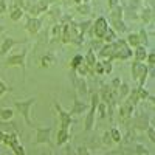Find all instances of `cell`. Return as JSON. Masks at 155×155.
Segmentation results:
<instances>
[{
  "label": "cell",
  "instance_id": "1",
  "mask_svg": "<svg viewBox=\"0 0 155 155\" xmlns=\"http://www.w3.org/2000/svg\"><path fill=\"white\" fill-rule=\"evenodd\" d=\"M27 56H28V48H23L17 53H12L9 56L5 58L3 61V65L6 67H20L22 68V73H23V78L27 76Z\"/></svg>",
  "mask_w": 155,
  "mask_h": 155
},
{
  "label": "cell",
  "instance_id": "2",
  "mask_svg": "<svg viewBox=\"0 0 155 155\" xmlns=\"http://www.w3.org/2000/svg\"><path fill=\"white\" fill-rule=\"evenodd\" d=\"M99 93L98 92H92L90 93V102H88V112H87V116L84 120V130L90 132L95 126V120H96V106L99 104Z\"/></svg>",
  "mask_w": 155,
  "mask_h": 155
},
{
  "label": "cell",
  "instance_id": "3",
  "mask_svg": "<svg viewBox=\"0 0 155 155\" xmlns=\"http://www.w3.org/2000/svg\"><path fill=\"white\" fill-rule=\"evenodd\" d=\"M113 44V54L110 58V62L113 61H126L129 58L134 56V51L132 48L127 45V42L124 41V39H116Z\"/></svg>",
  "mask_w": 155,
  "mask_h": 155
},
{
  "label": "cell",
  "instance_id": "4",
  "mask_svg": "<svg viewBox=\"0 0 155 155\" xmlns=\"http://www.w3.org/2000/svg\"><path fill=\"white\" fill-rule=\"evenodd\" d=\"M12 104H14V110L22 115V118H23L25 123H27V126L34 127V123L31 121V116H30V110L36 104V98H28V99H25V101L14 99V101H12Z\"/></svg>",
  "mask_w": 155,
  "mask_h": 155
},
{
  "label": "cell",
  "instance_id": "5",
  "mask_svg": "<svg viewBox=\"0 0 155 155\" xmlns=\"http://www.w3.org/2000/svg\"><path fill=\"white\" fill-rule=\"evenodd\" d=\"M130 73H132V79L138 82V87H144L146 81H147V76H149V67L146 65L144 62H132V67H130Z\"/></svg>",
  "mask_w": 155,
  "mask_h": 155
},
{
  "label": "cell",
  "instance_id": "6",
  "mask_svg": "<svg viewBox=\"0 0 155 155\" xmlns=\"http://www.w3.org/2000/svg\"><path fill=\"white\" fill-rule=\"evenodd\" d=\"M34 144H48L51 146V132H53V127H39V126H34Z\"/></svg>",
  "mask_w": 155,
  "mask_h": 155
},
{
  "label": "cell",
  "instance_id": "7",
  "mask_svg": "<svg viewBox=\"0 0 155 155\" xmlns=\"http://www.w3.org/2000/svg\"><path fill=\"white\" fill-rule=\"evenodd\" d=\"M109 28H110V27H109L107 19H106L104 16H99L98 19H95V20L92 22V27H90V33H92L96 39H102V37H104V34L107 33Z\"/></svg>",
  "mask_w": 155,
  "mask_h": 155
},
{
  "label": "cell",
  "instance_id": "8",
  "mask_svg": "<svg viewBox=\"0 0 155 155\" xmlns=\"http://www.w3.org/2000/svg\"><path fill=\"white\" fill-rule=\"evenodd\" d=\"M53 107H54V110L58 113V118H59V123H61V129H68L74 123V120H73V116L70 115V112L64 109L59 104V101H53Z\"/></svg>",
  "mask_w": 155,
  "mask_h": 155
},
{
  "label": "cell",
  "instance_id": "9",
  "mask_svg": "<svg viewBox=\"0 0 155 155\" xmlns=\"http://www.w3.org/2000/svg\"><path fill=\"white\" fill-rule=\"evenodd\" d=\"M41 28H42V17L27 16V19H25V31L30 36H37L41 33Z\"/></svg>",
  "mask_w": 155,
  "mask_h": 155
},
{
  "label": "cell",
  "instance_id": "10",
  "mask_svg": "<svg viewBox=\"0 0 155 155\" xmlns=\"http://www.w3.org/2000/svg\"><path fill=\"white\" fill-rule=\"evenodd\" d=\"M27 42H28L27 39H14V37H9V36L5 37L3 41H2V44H0V56H6L16 45L27 44Z\"/></svg>",
  "mask_w": 155,
  "mask_h": 155
},
{
  "label": "cell",
  "instance_id": "11",
  "mask_svg": "<svg viewBox=\"0 0 155 155\" xmlns=\"http://www.w3.org/2000/svg\"><path fill=\"white\" fill-rule=\"evenodd\" d=\"M87 110H88V102L81 101V99H79V95L74 92V93H73V106H71V109L68 110L70 115H71V116H73V115H81V113H85Z\"/></svg>",
  "mask_w": 155,
  "mask_h": 155
},
{
  "label": "cell",
  "instance_id": "12",
  "mask_svg": "<svg viewBox=\"0 0 155 155\" xmlns=\"http://www.w3.org/2000/svg\"><path fill=\"white\" fill-rule=\"evenodd\" d=\"M134 106L132 104H129V102L124 99L121 104H120V107H118V112H120V118H123V120H127V118H130V116H134Z\"/></svg>",
  "mask_w": 155,
  "mask_h": 155
},
{
  "label": "cell",
  "instance_id": "13",
  "mask_svg": "<svg viewBox=\"0 0 155 155\" xmlns=\"http://www.w3.org/2000/svg\"><path fill=\"white\" fill-rule=\"evenodd\" d=\"M22 17H25L23 8H20L19 5H12L9 8V19L12 22H19V20H22Z\"/></svg>",
  "mask_w": 155,
  "mask_h": 155
},
{
  "label": "cell",
  "instance_id": "14",
  "mask_svg": "<svg viewBox=\"0 0 155 155\" xmlns=\"http://www.w3.org/2000/svg\"><path fill=\"white\" fill-rule=\"evenodd\" d=\"M71 135L68 132V129H59L58 130V135H56V144L58 146H64V144H67L68 141H70Z\"/></svg>",
  "mask_w": 155,
  "mask_h": 155
},
{
  "label": "cell",
  "instance_id": "15",
  "mask_svg": "<svg viewBox=\"0 0 155 155\" xmlns=\"http://www.w3.org/2000/svg\"><path fill=\"white\" fill-rule=\"evenodd\" d=\"M61 33H62V23H54L50 28V41L51 42H59L61 41Z\"/></svg>",
  "mask_w": 155,
  "mask_h": 155
},
{
  "label": "cell",
  "instance_id": "16",
  "mask_svg": "<svg viewBox=\"0 0 155 155\" xmlns=\"http://www.w3.org/2000/svg\"><path fill=\"white\" fill-rule=\"evenodd\" d=\"M146 58H147V48L140 45L135 48V53H134V61L137 62H146Z\"/></svg>",
  "mask_w": 155,
  "mask_h": 155
},
{
  "label": "cell",
  "instance_id": "17",
  "mask_svg": "<svg viewBox=\"0 0 155 155\" xmlns=\"http://www.w3.org/2000/svg\"><path fill=\"white\" fill-rule=\"evenodd\" d=\"M16 110L12 107H0V121H11L14 118Z\"/></svg>",
  "mask_w": 155,
  "mask_h": 155
},
{
  "label": "cell",
  "instance_id": "18",
  "mask_svg": "<svg viewBox=\"0 0 155 155\" xmlns=\"http://www.w3.org/2000/svg\"><path fill=\"white\" fill-rule=\"evenodd\" d=\"M124 19V9L121 5L115 6L110 9V14H109V20H123Z\"/></svg>",
  "mask_w": 155,
  "mask_h": 155
},
{
  "label": "cell",
  "instance_id": "19",
  "mask_svg": "<svg viewBox=\"0 0 155 155\" xmlns=\"http://www.w3.org/2000/svg\"><path fill=\"white\" fill-rule=\"evenodd\" d=\"M98 54L102 59H109L110 61V58L113 54V44H104V45H102V48L98 51Z\"/></svg>",
  "mask_w": 155,
  "mask_h": 155
},
{
  "label": "cell",
  "instance_id": "20",
  "mask_svg": "<svg viewBox=\"0 0 155 155\" xmlns=\"http://www.w3.org/2000/svg\"><path fill=\"white\" fill-rule=\"evenodd\" d=\"M118 92H116V95L120 96V99L121 101H124L126 98H127V95L130 93V85H129L126 81H121V84H120V87L116 88Z\"/></svg>",
  "mask_w": 155,
  "mask_h": 155
},
{
  "label": "cell",
  "instance_id": "21",
  "mask_svg": "<svg viewBox=\"0 0 155 155\" xmlns=\"http://www.w3.org/2000/svg\"><path fill=\"white\" fill-rule=\"evenodd\" d=\"M124 41L127 42V45L130 47V48H137V47H140V45H141L140 37H138V33H129V34H127V37L124 39Z\"/></svg>",
  "mask_w": 155,
  "mask_h": 155
},
{
  "label": "cell",
  "instance_id": "22",
  "mask_svg": "<svg viewBox=\"0 0 155 155\" xmlns=\"http://www.w3.org/2000/svg\"><path fill=\"white\" fill-rule=\"evenodd\" d=\"M110 25H112V30L115 33H126L127 31V25L124 20H110Z\"/></svg>",
  "mask_w": 155,
  "mask_h": 155
},
{
  "label": "cell",
  "instance_id": "23",
  "mask_svg": "<svg viewBox=\"0 0 155 155\" xmlns=\"http://www.w3.org/2000/svg\"><path fill=\"white\" fill-rule=\"evenodd\" d=\"M54 62H56L54 54L47 53V54H44V56L41 58V67H42V68H47V67H50V65H53Z\"/></svg>",
  "mask_w": 155,
  "mask_h": 155
},
{
  "label": "cell",
  "instance_id": "24",
  "mask_svg": "<svg viewBox=\"0 0 155 155\" xmlns=\"http://www.w3.org/2000/svg\"><path fill=\"white\" fill-rule=\"evenodd\" d=\"M110 138H112V143H116V144H121V141H123V135H121V130L120 129H116V127H112L110 130Z\"/></svg>",
  "mask_w": 155,
  "mask_h": 155
},
{
  "label": "cell",
  "instance_id": "25",
  "mask_svg": "<svg viewBox=\"0 0 155 155\" xmlns=\"http://www.w3.org/2000/svg\"><path fill=\"white\" fill-rule=\"evenodd\" d=\"M82 62H84V54H79V53L74 54V56L71 58V61H70V68H71V71H74Z\"/></svg>",
  "mask_w": 155,
  "mask_h": 155
},
{
  "label": "cell",
  "instance_id": "26",
  "mask_svg": "<svg viewBox=\"0 0 155 155\" xmlns=\"http://www.w3.org/2000/svg\"><path fill=\"white\" fill-rule=\"evenodd\" d=\"M76 11L82 16H90L92 14V6H90V3H79L76 5Z\"/></svg>",
  "mask_w": 155,
  "mask_h": 155
},
{
  "label": "cell",
  "instance_id": "27",
  "mask_svg": "<svg viewBox=\"0 0 155 155\" xmlns=\"http://www.w3.org/2000/svg\"><path fill=\"white\" fill-rule=\"evenodd\" d=\"M96 113H98V116L101 120L106 118V116H107V104H106V102L99 101V104L96 106Z\"/></svg>",
  "mask_w": 155,
  "mask_h": 155
},
{
  "label": "cell",
  "instance_id": "28",
  "mask_svg": "<svg viewBox=\"0 0 155 155\" xmlns=\"http://www.w3.org/2000/svg\"><path fill=\"white\" fill-rule=\"evenodd\" d=\"M101 41L104 42V44H112V42H115V41H116V33H115L112 28H109L107 33L104 34V37H102Z\"/></svg>",
  "mask_w": 155,
  "mask_h": 155
},
{
  "label": "cell",
  "instance_id": "29",
  "mask_svg": "<svg viewBox=\"0 0 155 155\" xmlns=\"http://www.w3.org/2000/svg\"><path fill=\"white\" fill-rule=\"evenodd\" d=\"M138 37H140V42H141V45L143 47H147L150 42H149V36H147V31H146V28H141L140 31H138Z\"/></svg>",
  "mask_w": 155,
  "mask_h": 155
},
{
  "label": "cell",
  "instance_id": "30",
  "mask_svg": "<svg viewBox=\"0 0 155 155\" xmlns=\"http://www.w3.org/2000/svg\"><path fill=\"white\" fill-rule=\"evenodd\" d=\"M14 90V87H11V85H8L6 82H3V79L0 78V98H2L5 93H9V92H12Z\"/></svg>",
  "mask_w": 155,
  "mask_h": 155
},
{
  "label": "cell",
  "instance_id": "31",
  "mask_svg": "<svg viewBox=\"0 0 155 155\" xmlns=\"http://www.w3.org/2000/svg\"><path fill=\"white\" fill-rule=\"evenodd\" d=\"M12 152H14V155H27V152H25V147L22 146V143H16V144H12L9 147Z\"/></svg>",
  "mask_w": 155,
  "mask_h": 155
},
{
  "label": "cell",
  "instance_id": "32",
  "mask_svg": "<svg viewBox=\"0 0 155 155\" xmlns=\"http://www.w3.org/2000/svg\"><path fill=\"white\" fill-rule=\"evenodd\" d=\"M138 98L140 101H146L150 98V93H149V90L144 88V87H138Z\"/></svg>",
  "mask_w": 155,
  "mask_h": 155
},
{
  "label": "cell",
  "instance_id": "33",
  "mask_svg": "<svg viewBox=\"0 0 155 155\" xmlns=\"http://www.w3.org/2000/svg\"><path fill=\"white\" fill-rule=\"evenodd\" d=\"M101 62H102V68H104V74H110L113 70V62H110L109 59H104Z\"/></svg>",
  "mask_w": 155,
  "mask_h": 155
},
{
  "label": "cell",
  "instance_id": "34",
  "mask_svg": "<svg viewBox=\"0 0 155 155\" xmlns=\"http://www.w3.org/2000/svg\"><path fill=\"white\" fill-rule=\"evenodd\" d=\"M146 134H147L149 141H150V143H153V141H155V129H153V126H152V124L146 129Z\"/></svg>",
  "mask_w": 155,
  "mask_h": 155
},
{
  "label": "cell",
  "instance_id": "35",
  "mask_svg": "<svg viewBox=\"0 0 155 155\" xmlns=\"http://www.w3.org/2000/svg\"><path fill=\"white\" fill-rule=\"evenodd\" d=\"M153 62H155V54L153 53H147V58H146V62L144 64L149 67V70L153 67Z\"/></svg>",
  "mask_w": 155,
  "mask_h": 155
},
{
  "label": "cell",
  "instance_id": "36",
  "mask_svg": "<svg viewBox=\"0 0 155 155\" xmlns=\"http://www.w3.org/2000/svg\"><path fill=\"white\" fill-rule=\"evenodd\" d=\"M102 45H104V42H102L101 39H96V41L92 42V48H90V50H93V51L96 50V51H99V50L102 48Z\"/></svg>",
  "mask_w": 155,
  "mask_h": 155
},
{
  "label": "cell",
  "instance_id": "37",
  "mask_svg": "<svg viewBox=\"0 0 155 155\" xmlns=\"http://www.w3.org/2000/svg\"><path fill=\"white\" fill-rule=\"evenodd\" d=\"M76 155H92V153H90V150L85 146H78L76 147Z\"/></svg>",
  "mask_w": 155,
  "mask_h": 155
},
{
  "label": "cell",
  "instance_id": "38",
  "mask_svg": "<svg viewBox=\"0 0 155 155\" xmlns=\"http://www.w3.org/2000/svg\"><path fill=\"white\" fill-rule=\"evenodd\" d=\"M102 144H106V146H110V144H112V138H110L109 130L104 132V135H102Z\"/></svg>",
  "mask_w": 155,
  "mask_h": 155
},
{
  "label": "cell",
  "instance_id": "39",
  "mask_svg": "<svg viewBox=\"0 0 155 155\" xmlns=\"http://www.w3.org/2000/svg\"><path fill=\"white\" fill-rule=\"evenodd\" d=\"M120 84H121V78H115V79L112 81V85H110V87H112V88L115 90V92H116V88L120 87Z\"/></svg>",
  "mask_w": 155,
  "mask_h": 155
},
{
  "label": "cell",
  "instance_id": "40",
  "mask_svg": "<svg viewBox=\"0 0 155 155\" xmlns=\"http://www.w3.org/2000/svg\"><path fill=\"white\" fill-rule=\"evenodd\" d=\"M118 5H120V0H109V2H107L109 9H112V8H115V6H118Z\"/></svg>",
  "mask_w": 155,
  "mask_h": 155
},
{
  "label": "cell",
  "instance_id": "41",
  "mask_svg": "<svg viewBox=\"0 0 155 155\" xmlns=\"http://www.w3.org/2000/svg\"><path fill=\"white\" fill-rule=\"evenodd\" d=\"M5 9H6V2L0 0V12H5Z\"/></svg>",
  "mask_w": 155,
  "mask_h": 155
},
{
  "label": "cell",
  "instance_id": "42",
  "mask_svg": "<svg viewBox=\"0 0 155 155\" xmlns=\"http://www.w3.org/2000/svg\"><path fill=\"white\" fill-rule=\"evenodd\" d=\"M5 31H6V28L3 27V25H2V23H0V34H2V33H5Z\"/></svg>",
  "mask_w": 155,
  "mask_h": 155
},
{
  "label": "cell",
  "instance_id": "43",
  "mask_svg": "<svg viewBox=\"0 0 155 155\" xmlns=\"http://www.w3.org/2000/svg\"><path fill=\"white\" fill-rule=\"evenodd\" d=\"M73 2H74L76 5H79V3H82V0H73Z\"/></svg>",
  "mask_w": 155,
  "mask_h": 155
},
{
  "label": "cell",
  "instance_id": "44",
  "mask_svg": "<svg viewBox=\"0 0 155 155\" xmlns=\"http://www.w3.org/2000/svg\"><path fill=\"white\" fill-rule=\"evenodd\" d=\"M48 155H54V153H53V152H50V153H48Z\"/></svg>",
  "mask_w": 155,
  "mask_h": 155
},
{
  "label": "cell",
  "instance_id": "45",
  "mask_svg": "<svg viewBox=\"0 0 155 155\" xmlns=\"http://www.w3.org/2000/svg\"><path fill=\"white\" fill-rule=\"evenodd\" d=\"M41 155H47V153H45V152H44V153H41Z\"/></svg>",
  "mask_w": 155,
  "mask_h": 155
},
{
  "label": "cell",
  "instance_id": "46",
  "mask_svg": "<svg viewBox=\"0 0 155 155\" xmlns=\"http://www.w3.org/2000/svg\"><path fill=\"white\" fill-rule=\"evenodd\" d=\"M61 2H64V0H61Z\"/></svg>",
  "mask_w": 155,
  "mask_h": 155
}]
</instances>
